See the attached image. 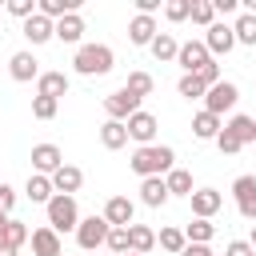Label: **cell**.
Here are the masks:
<instances>
[{"label":"cell","instance_id":"5bb4252c","mask_svg":"<svg viewBox=\"0 0 256 256\" xmlns=\"http://www.w3.org/2000/svg\"><path fill=\"white\" fill-rule=\"evenodd\" d=\"M52 36H56L60 44H76V48H80V40H84V16H80V12L60 16V20L52 24Z\"/></svg>","mask_w":256,"mask_h":256},{"label":"cell","instance_id":"c3c4849f","mask_svg":"<svg viewBox=\"0 0 256 256\" xmlns=\"http://www.w3.org/2000/svg\"><path fill=\"white\" fill-rule=\"evenodd\" d=\"M0 256H20L16 248H8V244H0Z\"/></svg>","mask_w":256,"mask_h":256},{"label":"cell","instance_id":"d6a6232c","mask_svg":"<svg viewBox=\"0 0 256 256\" xmlns=\"http://www.w3.org/2000/svg\"><path fill=\"white\" fill-rule=\"evenodd\" d=\"M188 20H192V24H200V28H212V24H216V8H212V0H192Z\"/></svg>","mask_w":256,"mask_h":256},{"label":"cell","instance_id":"f5cc1de1","mask_svg":"<svg viewBox=\"0 0 256 256\" xmlns=\"http://www.w3.org/2000/svg\"><path fill=\"white\" fill-rule=\"evenodd\" d=\"M80 256H88V252H80Z\"/></svg>","mask_w":256,"mask_h":256},{"label":"cell","instance_id":"44dd1931","mask_svg":"<svg viewBox=\"0 0 256 256\" xmlns=\"http://www.w3.org/2000/svg\"><path fill=\"white\" fill-rule=\"evenodd\" d=\"M24 40H28L32 48H36V44L56 40V36H52V20H48V16H40V12H36V16H28V20H24Z\"/></svg>","mask_w":256,"mask_h":256},{"label":"cell","instance_id":"4fadbf2b","mask_svg":"<svg viewBox=\"0 0 256 256\" xmlns=\"http://www.w3.org/2000/svg\"><path fill=\"white\" fill-rule=\"evenodd\" d=\"M48 180H52V192H56V196H76L80 184H84V172H80L76 164H60Z\"/></svg>","mask_w":256,"mask_h":256},{"label":"cell","instance_id":"db71d44e","mask_svg":"<svg viewBox=\"0 0 256 256\" xmlns=\"http://www.w3.org/2000/svg\"><path fill=\"white\" fill-rule=\"evenodd\" d=\"M252 256H256V252H252Z\"/></svg>","mask_w":256,"mask_h":256},{"label":"cell","instance_id":"b9f144b4","mask_svg":"<svg viewBox=\"0 0 256 256\" xmlns=\"http://www.w3.org/2000/svg\"><path fill=\"white\" fill-rule=\"evenodd\" d=\"M12 208H16V188L0 180V212H8V216H12Z\"/></svg>","mask_w":256,"mask_h":256},{"label":"cell","instance_id":"f546056e","mask_svg":"<svg viewBox=\"0 0 256 256\" xmlns=\"http://www.w3.org/2000/svg\"><path fill=\"white\" fill-rule=\"evenodd\" d=\"M156 244H160V248H164L168 256H180L188 240H184V228H176V224H168V228H160V232H156Z\"/></svg>","mask_w":256,"mask_h":256},{"label":"cell","instance_id":"7402d4cb","mask_svg":"<svg viewBox=\"0 0 256 256\" xmlns=\"http://www.w3.org/2000/svg\"><path fill=\"white\" fill-rule=\"evenodd\" d=\"M220 128H224V120H220V116H212V112H204V108L192 116V136H196V140H216V136H220Z\"/></svg>","mask_w":256,"mask_h":256},{"label":"cell","instance_id":"e0dca14e","mask_svg":"<svg viewBox=\"0 0 256 256\" xmlns=\"http://www.w3.org/2000/svg\"><path fill=\"white\" fill-rule=\"evenodd\" d=\"M28 244H32V256H64V240H60L48 224H44V228H32Z\"/></svg>","mask_w":256,"mask_h":256},{"label":"cell","instance_id":"4316f807","mask_svg":"<svg viewBox=\"0 0 256 256\" xmlns=\"http://www.w3.org/2000/svg\"><path fill=\"white\" fill-rule=\"evenodd\" d=\"M148 52L160 60V64H168V60H176V52H180V44H176V36L172 32H156V40L148 44Z\"/></svg>","mask_w":256,"mask_h":256},{"label":"cell","instance_id":"681fc988","mask_svg":"<svg viewBox=\"0 0 256 256\" xmlns=\"http://www.w3.org/2000/svg\"><path fill=\"white\" fill-rule=\"evenodd\" d=\"M248 244H252V248H256V224H252V240H248Z\"/></svg>","mask_w":256,"mask_h":256},{"label":"cell","instance_id":"1f68e13d","mask_svg":"<svg viewBox=\"0 0 256 256\" xmlns=\"http://www.w3.org/2000/svg\"><path fill=\"white\" fill-rule=\"evenodd\" d=\"M28 236H32V228L28 224H20V220H8V228H4V236H0V244H8V248H24L28 244Z\"/></svg>","mask_w":256,"mask_h":256},{"label":"cell","instance_id":"484cf974","mask_svg":"<svg viewBox=\"0 0 256 256\" xmlns=\"http://www.w3.org/2000/svg\"><path fill=\"white\" fill-rule=\"evenodd\" d=\"M232 36H236V44L256 48V16H252V12H240V16L232 20Z\"/></svg>","mask_w":256,"mask_h":256},{"label":"cell","instance_id":"9a60e30c","mask_svg":"<svg viewBox=\"0 0 256 256\" xmlns=\"http://www.w3.org/2000/svg\"><path fill=\"white\" fill-rule=\"evenodd\" d=\"M8 76H12L16 84H32V80L40 76V60H36L32 52H12V60H8Z\"/></svg>","mask_w":256,"mask_h":256},{"label":"cell","instance_id":"7c38bea8","mask_svg":"<svg viewBox=\"0 0 256 256\" xmlns=\"http://www.w3.org/2000/svg\"><path fill=\"white\" fill-rule=\"evenodd\" d=\"M232 196H236V212L244 220H256V176H236Z\"/></svg>","mask_w":256,"mask_h":256},{"label":"cell","instance_id":"8d00e7d4","mask_svg":"<svg viewBox=\"0 0 256 256\" xmlns=\"http://www.w3.org/2000/svg\"><path fill=\"white\" fill-rule=\"evenodd\" d=\"M60 112V100H52V96H32V116L36 120H52Z\"/></svg>","mask_w":256,"mask_h":256},{"label":"cell","instance_id":"ee69618b","mask_svg":"<svg viewBox=\"0 0 256 256\" xmlns=\"http://www.w3.org/2000/svg\"><path fill=\"white\" fill-rule=\"evenodd\" d=\"M160 8H164L160 0H136V16H156Z\"/></svg>","mask_w":256,"mask_h":256},{"label":"cell","instance_id":"60d3db41","mask_svg":"<svg viewBox=\"0 0 256 256\" xmlns=\"http://www.w3.org/2000/svg\"><path fill=\"white\" fill-rule=\"evenodd\" d=\"M196 76H200V84H204V88H212V84H220V64H216V60H208Z\"/></svg>","mask_w":256,"mask_h":256},{"label":"cell","instance_id":"816d5d0a","mask_svg":"<svg viewBox=\"0 0 256 256\" xmlns=\"http://www.w3.org/2000/svg\"><path fill=\"white\" fill-rule=\"evenodd\" d=\"M252 144H256V132H252Z\"/></svg>","mask_w":256,"mask_h":256},{"label":"cell","instance_id":"8992f818","mask_svg":"<svg viewBox=\"0 0 256 256\" xmlns=\"http://www.w3.org/2000/svg\"><path fill=\"white\" fill-rule=\"evenodd\" d=\"M140 104H144V100H140V96H132L128 88H116V92H108V96H104V116L124 124L132 112H140Z\"/></svg>","mask_w":256,"mask_h":256},{"label":"cell","instance_id":"d6986e66","mask_svg":"<svg viewBox=\"0 0 256 256\" xmlns=\"http://www.w3.org/2000/svg\"><path fill=\"white\" fill-rule=\"evenodd\" d=\"M68 72H40L36 76V96H52V100H60V96H68Z\"/></svg>","mask_w":256,"mask_h":256},{"label":"cell","instance_id":"6da1fadb","mask_svg":"<svg viewBox=\"0 0 256 256\" xmlns=\"http://www.w3.org/2000/svg\"><path fill=\"white\" fill-rule=\"evenodd\" d=\"M132 172L140 176V180H148V176H168L172 168H176V148H168V144H144V148H136L132 152Z\"/></svg>","mask_w":256,"mask_h":256},{"label":"cell","instance_id":"8fae6325","mask_svg":"<svg viewBox=\"0 0 256 256\" xmlns=\"http://www.w3.org/2000/svg\"><path fill=\"white\" fill-rule=\"evenodd\" d=\"M100 216L108 220V228H128V224H136V204L128 196H108Z\"/></svg>","mask_w":256,"mask_h":256},{"label":"cell","instance_id":"3957f363","mask_svg":"<svg viewBox=\"0 0 256 256\" xmlns=\"http://www.w3.org/2000/svg\"><path fill=\"white\" fill-rule=\"evenodd\" d=\"M44 212H48V228L60 236V232H76V224H80V208H76V196H52L48 204H44Z\"/></svg>","mask_w":256,"mask_h":256},{"label":"cell","instance_id":"e575fe53","mask_svg":"<svg viewBox=\"0 0 256 256\" xmlns=\"http://www.w3.org/2000/svg\"><path fill=\"white\" fill-rule=\"evenodd\" d=\"M176 92H180L184 100H204L208 88L200 84V76H180V80H176Z\"/></svg>","mask_w":256,"mask_h":256},{"label":"cell","instance_id":"836d02e7","mask_svg":"<svg viewBox=\"0 0 256 256\" xmlns=\"http://www.w3.org/2000/svg\"><path fill=\"white\" fill-rule=\"evenodd\" d=\"M124 88H128L132 96H140V100H144V96H152V88H156V80H152L148 72H128V80H124Z\"/></svg>","mask_w":256,"mask_h":256},{"label":"cell","instance_id":"ab89813d","mask_svg":"<svg viewBox=\"0 0 256 256\" xmlns=\"http://www.w3.org/2000/svg\"><path fill=\"white\" fill-rule=\"evenodd\" d=\"M212 144H216V148H220V152H224V156H236V152H240V148H244V144H240V140H236V136H232V132H224V128H220V136H216V140H212Z\"/></svg>","mask_w":256,"mask_h":256},{"label":"cell","instance_id":"5b68a950","mask_svg":"<svg viewBox=\"0 0 256 256\" xmlns=\"http://www.w3.org/2000/svg\"><path fill=\"white\" fill-rule=\"evenodd\" d=\"M104 240H108V220L104 216H80V224H76L80 252H96V248H104Z\"/></svg>","mask_w":256,"mask_h":256},{"label":"cell","instance_id":"bcb514c9","mask_svg":"<svg viewBox=\"0 0 256 256\" xmlns=\"http://www.w3.org/2000/svg\"><path fill=\"white\" fill-rule=\"evenodd\" d=\"M212 8H216L220 16H232V12H236V0H212Z\"/></svg>","mask_w":256,"mask_h":256},{"label":"cell","instance_id":"30bf717a","mask_svg":"<svg viewBox=\"0 0 256 256\" xmlns=\"http://www.w3.org/2000/svg\"><path fill=\"white\" fill-rule=\"evenodd\" d=\"M188 204H192V216H196V220H212V216L224 208V196H220L216 188H192Z\"/></svg>","mask_w":256,"mask_h":256},{"label":"cell","instance_id":"f907efd6","mask_svg":"<svg viewBox=\"0 0 256 256\" xmlns=\"http://www.w3.org/2000/svg\"><path fill=\"white\" fill-rule=\"evenodd\" d=\"M124 256H140V252H124Z\"/></svg>","mask_w":256,"mask_h":256},{"label":"cell","instance_id":"ac0fdd59","mask_svg":"<svg viewBox=\"0 0 256 256\" xmlns=\"http://www.w3.org/2000/svg\"><path fill=\"white\" fill-rule=\"evenodd\" d=\"M156 32H160L156 16H132V20H128V40H132L136 48H148V44L156 40Z\"/></svg>","mask_w":256,"mask_h":256},{"label":"cell","instance_id":"f6af8a7d","mask_svg":"<svg viewBox=\"0 0 256 256\" xmlns=\"http://www.w3.org/2000/svg\"><path fill=\"white\" fill-rule=\"evenodd\" d=\"M180 256H212V248H208V244H184Z\"/></svg>","mask_w":256,"mask_h":256},{"label":"cell","instance_id":"74e56055","mask_svg":"<svg viewBox=\"0 0 256 256\" xmlns=\"http://www.w3.org/2000/svg\"><path fill=\"white\" fill-rule=\"evenodd\" d=\"M104 248H108L112 256H124V252H128V228H108V240H104Z\"/></svg>","mask_w":256,"mask_h":256},{"label":"cell","instance_id":"2e32d148","mask_svg":"<svg viewBox=\"0 0 256 256\" xmlns=\"http://www.w3.org/2000/svg\"><path fill=\"white\" fill-rule=\"evenodd\" d=\"M60 164H64V152H60L56 144H32V172L52 176Z\"/></svg>","mask_w":256,"mask_h":256},{"label":"cell","instance_id":"83f0119b","mask_svg":"<svg viewBox=\"0 0 256 256\" xmlns=\"http://www.w3.org/2000/svg\"><path fill=\"white\" fill-rule=\"evenodd\" d=\"M224 132H232L240 144H252V132H256V116H244V112H236L232 120H224Z\"/></svg>","mask_w":256,"mask_h":256},{"label":"cell","instance_id":"d4e9b609","mask_svg":"<svg viewBox=\"0 0 256 256\" xmlns=\"http://www.w3.org/2000/svg\"><path fill=\"white\" fill-rule=\"evenodd\" d=\"M24 196L32 200V204H48L56 192H52V180L48 176H40V172H32L28 176V184H24Z\"/></svg>","mask_w":256,"mask_h":256},{"label":"cell","instance_id":"4dcf8cb0","mask_svg":"<svg viewBox=\"0 0 256 256\" xmlns=\"http://www.w3.org/2000/svg\"><path fill=\"white\" fill-rule=\"evenodd\" d=\"M212 236H216V224L212 220H196L192 216V224H184V240L188 244H208Z\"/></svg>","mask_w":256,"mask_h":256},{"label":"cell","instance_id":"ffe728a7","mask_svg":"<svg viewBox=\"0 0 256 256\" xmlns=\"http://www.w3.org/2000/svg\"><path fill=\"white\" fill-rule=\"evenodd\" d=\"M172 196H168V188H164V176H148V180H140V204L144 208H164Z\"/></svg>","mask_w":256,"mask_h":256},{"label":"cell","instance_id":"ba28073f","mask_svg":"<svg viewBox=\"0 0 256 256\" xmlns=\"http://www.w3.org/2000/svg\"><path fill=\"white\" fill-rule=\"evenodd\" d=\"M204 48H208V56L216 60V56H228L232 48H236V36H232V24H224V20H216L212 28H204Z\"/></svg>","mask_w":256,"mask_h":256},{"label":"cell","instance_id":"7a4b0ae2","mask_svg":"<svg viewBox=\"0 0 256 256\" xmlns=\"http://www.w3.org/2000/svg\"><path fill=\"white\" fill-rule=\"evenodd\" d=\"M112 64H116V52L108 44H80L76 56H72V68L80 76H108Z\"/></svg>","mask_w":256,"mask_h":256},{"label":"cell","instance_id":"277c9868","mask_svg":"<svg viewBox=\"0 0 256 256\" xmlns=\"http://www.w3.org/2000/svg\"><path fill=\"white\" fill-rule=\"evenodd\" d=\"M236 100H240V88H236L232 80H220V84H212V88L204 92V112H212V116L224 120V112H232Z\"/></svg>","mask_w":256,"mask_h":256},{"label":"cell","instance_id":"52a82bcc","mask_svg":"<svg viewBox=\"0 0 256 256\" xmlns=\"http://www.w3.org/2000/svg\"><path fill=\"white\" fill-rule=\"evenodd\" d=\"M124 128H128V140H136V148H144V144H156V128H160V120L152 116V112H132L128 120H124Z\"/></svg>","mask_w":256,"mask_h":256},{"label":"cell","instance_id":"cb8c5ba5","mask_svg":"<svg viewBox=\"0 0 256 256\" xmlns=\"http://www.w3.org/2000/svg\"><path fill=\"white\" fill-rule=\"evenodd\" d=\"M100 144H104L108 152L124 148V144H128V128H124L120 120H104V124H100Z\"/></svg>","mask_w":256,"mask_h":256},{"label":"cell","instance_id":"7bdbcfd3","mask_svg":"<svg viewBox=\"0 0 256 256\" xmlns=\"http://www.w3.org/2000/svg\"><path fill=\"white\" fill-rule=\"evenodd\" d=\"M256 248L248 244V240H228V248H224V256H252Z\"/></svg>","mask_w":256,"mask_h":256},{"label":"cell","instance_id":"7dc6e473","mask_svg":"<svg viewBox=\"0 0 256 256\" xmlns=\"http://www.w3.org/2000/svg\"><path fill=\"white\" fill-rule=\"evenodd\" d=\"M8 220H12V216H8V212H0V236H4V228H8Z\"/></svg>","mask_w":256,"mask_h":256},{"label":"cell","instance_id":"f35d334b","mask_svg":"<svg viewBox=\"0 0 256 256\" xmlns=\"http://www.w3.org/2000/svg\"><path fill=\"white\" fill-rule=\"evenodd\" d=\"M4 8H8V16H16V20H28V16H36V0H8Z\"/></svg>","mask_w":256,"mask_h":256},{"label":"cell","instance_id":"f1b7e54d","mask_svg":"<svg viewBox=\"0 0 256 256\" xmlns=\"http://www.w3.org/2000/svg\"><path fill=\"white\" fill-rule=\"evenodd\" d=\"M164 188H168V196H192V172L188 168H172L168 176H164Z\"/></svg>","mask_w":256,"mask_h":256},{"label":"cell","instance_id":"d590c367","mask_svg":"<svg viewBox=\"0 0 256 256\" xmlns=\"http://www.w3.org/2000/svg\"><path fill=\"white\" fill-rule=\"evenodd\" d=\"M188 12H192V0H164V20H168V24L188 20Z\"/></svg>","mask_w":256,"mask_h":256},{"label":"cell","instance_id":"603a6c76","mask_svg":"<svg viewBox=\"0 0 256 256\" xmlns=\"http://www.w3.org/2000/svg\"><path fill=\"white\" fill-rule=\"evenodd\" d=\"M152 248H156V232H152L148 224H128V252L148 256Z\"/></svg>","mask_w":256,"mask_h":256},{"label":"cell","instance_id":"9c48e42d","mask_svg":"<svg viewBox=\"0 0 256 256\" xmlns=\"http://www.w3.org/2000/svg\"><path fill=\"white\" fill-rule=\"evenodd\" d=\"M208 60H212V56H208L204 40H184V44H180V52H176V64L184 68V76H196Z\"/></svg>","mask_w":256,"mask_h":256}]
</instances>
